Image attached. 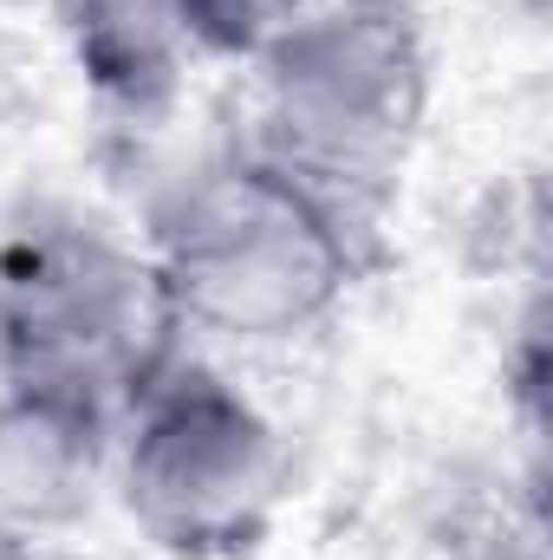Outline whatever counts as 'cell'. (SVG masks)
<instances>
[{
  "instance_id": "7",
  "label": "cell",
  "mask_w": 553,
  "mask_h": 560,
  "mask_svg": "<svg viewBox=\"0 0 553 560\" xmlns=\"http://www.w3.org/2000/svg\"><path fill=\"white\" fill-rule=\"evenodd\" d=\"M306 0H189V33L196 52H222V59H255L280 26H293Z\"/></svg>"
},
{
  "instance_id": "8",
  "label": "cell",
  "mask_w": 553,
  "mask_h": 560,
  "mask_svg": "<svg viewBox=\"0 0 553 560\" xmlns=\"http://www.w3.org/2000/svg\"><path fill=\"white\" fill-rule=\"evenodd\" d=\"M0 560H33V548H26L20 535H7V528H0Z\"/></svg>"
},
{
  "instance_id": "6",
  "label": "cell",
  "mask_w": 553,
  "mask_h": 560,
  "mask_svg": "<svg viewBox=\"0 0 553 560\" xmlns=\"http://www.w3.org/2000/svg\"><path fill=\"white\" fill-rule=\"evenodd\" d=\"M59 26L85 85L125 112L163 105L196 52L189 0H59Z\"/></svg>"
},
{
  "instance_id": "3",
  "label": "cell",
  "mask_w": 553,
  "mask_h": 560,
  "mask_svg": "<svg viewBox=\"0 0 553 560\" xmlns=\"http://www.w3.org/2000/svg\"><path fill=\"white\" fill-rule=\"evenodd\" d=\"M176 352L183 319L143 242L79 215H33L0 242V385L118 418Z\"/></svg>"
},
{
  "instance_id": "5",
  "label": "cell",
  "mask_w": 553,
  "mask_h": 560,
  "mask_svg": "<svg viewBox=\"0 0 553 560\" xmlns=\"http://www.w3.org/2000/svg\"><path fill=\"white\" fill-rule=\"evenodd\" d=\"M111 436L118 418L79 398L0 385V528L20 541L72 528L111 482Z\"/></svg>"
},
{
  "instance_id": "1",
  "label": "cell",
  "mask_w": 553,
  "mask_h": 560,
  "mask_svg": "<svg viewBox=\"0 0 553 560\" xmlns=\"http://www.w3.org/2000/svg\"><path fill=\"white\" fill-rule=\"evenodd\" d=\"M365 248L372 222L255 143L183 170L156 196L143 235L183 332L196 326L242 346H280L326 326L365 275Z\"/></svg>"
},
{
  "instance_id": "4",
  "label": "cell",
  "mask_w": 553,
  "mask_h": 560,
  "mask_svg": "<svg viewBox=\"0 0 553 560\" xmlns=\"http://www.w3.org/2000/svg\"><path fill=\"white\" fill-rule=\"evenodd\" d=\"M111 489L156 555L235 560L274 528L286 443L228 372L176 352L118 411Z\"/></svg>"
},
{
  "instance_id": "2",
  "label": "cell",
  "mask_w": 553,
  "mask_h": 560,
  "mask_svg": "<svg viewBox=\"0 0 553 560\" xmlns=\"http://www.w3.org/2000/svg\"><path fill=\"white\" fill-rule=\"evenodd\" d=\"M248 66V143L358 222H378L430 105V46L416 13L404 0H306Z\"/></svg>"
}]
</instances>
